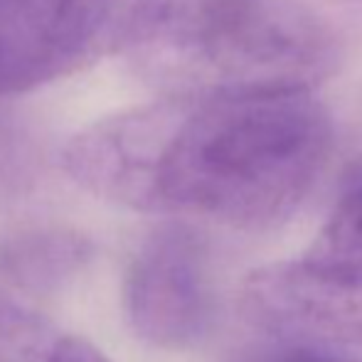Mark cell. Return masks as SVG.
Masks as SVG:
<instances>
[{
  "instance_id": "4",
  "label": "cell",
  "mask_w": 362,
  "mask_h": 362,
  "mask_svg": "<svg viewBox=\"0 0 362 362\" xmlns=\"http://www.w3.org/2000/svg\"><path fill=\"white\" fill-rule=\"evenodd\" d=\"M121 0H0V96L72 74L114 40Z\"/></svg>"
},
{
  "instance_id": "7",
  "label": "cell",
  "mask_w": 362,
  "mask_h": 362,
  "mask_svg": "<svg viewBox=\"0 0 362 362\" xmlns=\"http://www.w3.org/2000/svg\"><path fill=\"white\" fill-rule=\"evenodd\" d=\"M79 234L59 227H25L0 234V269L20 286L47 288L64 284L86 259Z\"/></svg>"
},
{
  "instance_id": "8",
  "label": "cell",
  "mask_w": 362,
  "mask_h": 362,
  "mask_svg": "<svg viewBox=\"0 0 362 362\" xmlns=\"http://www.w3.org/2000/svg\"><path fill=\"white\" fill-rule=\"evenodd\" d=\"M59 338L42 313L0 286V362H49Z\"/></svg>"
},
{
  "instance_id": "5",
  "label": "cell",
  "mask_w": 362,
  "mask_h": 362,
  "mask_svg": "<svg viewBox=\"0 0 362 362\" xmlns=\"http://www.w3.org/2000/svg\"><path fill=\"white\" fill-rule=\"evenodd\" d=\"M244 313L284 338L362 345V284L308 272L300 262L262 267L242 291Z\"/></svg>"
},
{
  "instance_id": "3",
  "label": "cell",
  "mask_w": 362,
  "mask_h": 362,
  "mask_svg": "<svg viewBox=\"0 0 362 362\" xmlns=\"http://www.w3.org/2000/svg\"><path fill=\"white\" fill-rule=\"evenodd\" d=\"M126 313L136 335L163 350H190L210 335L215 284L195 229L163 224L141 242L126 274Z\"/></svg>"
},
{
  "instance_id": "10",
  "label": "cell",
  "mask_w": 362,
  "mask_h": 362,
  "mask_svg": "<svg viewBox=\"0 0 362 362\" xmlns=\"http://www.w3.org/2000/svg\"><path fill=\"white\" fill-rule=\"evenodd\" d=\"M49 362H111L96 345L79 335H62Z\"/></svg>"
},
{
  "instance_id": "1",
  "label": "cell",
  "mask_w": 362,
  "mask_h": 362,
  "mask_svg": "<svg viewBox=\"0 0 362 362\" xmlns=\"http://www.w3.org/2000/svg\"><path fill=\"white\" fill-rule=\"evenodd\" d=\"M330 148L333 121L313 91L160 96L79 131L64 168L131 210L272 229L305 200Z\"/></svg>"
},
{
  "instance_id": "11",
  "label": "cell",
  "mask_w": 362,
  "mask_h": 362,
  "mask_svg": "<svg viewBox=\"0 0 362 362\" xmlns=\"http://www.w3.org/2000/svg\"><path fill=\"white\" fill-rule=\"evenodd\" d=\"M10 153H13V139H10V129L3 124V119H0V165H5V163H8Z\"/></svg>"
},
{
  "instance_id": "6",
  "label": "cell",
  "mask_w": 362,
  "mask_h": 362,
  "mask_svg": "<svg viewBox=\"0 0 362 362\" xmlns=\"http://www.w3.org/2000/svg\"><path fill=\"white\" fill-rule=\"evenodd\" d=\"M298 262L323 279L362 284V160L348 170L333 212Z\"/></svg>"
},
{
  "instance_id": "2",
  "label": "cell",
  "mask_w": 362,
  "mask_h": 362,
  "mask_svg": "<svg viewBox=\"0 0 362 362\" xmlns=\"http://www.w3.org/2000/svg\"><path fill=\"white\" fill-rule=\"evenodd\" d=\"M111 42L160 96L313 91L343 57L303 0H134Z\"/></svg>"
},
{
  "instance_id": "9",
  "label": "cell",
  "mask_w": 362,
  "mask_h": 362,
  "mask_svg": "<svg viewBox=\"0 0 362 362\" xmlns=\"http://www.w3.org/2000/svg\"><path fill=\"white\" fill-rule=\"evenodd\" d=\"M252 362H360V360L345 358V355L335 353V350L325 348V345L296 340L293 345H284V348L274 350V353L259 355Z\"/></svg>"
}]
</instances>
